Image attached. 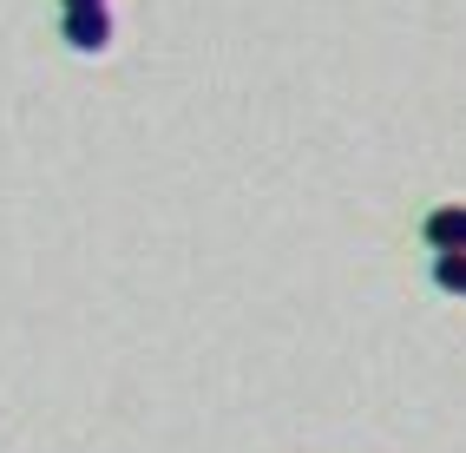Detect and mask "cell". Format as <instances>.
<instances>
[{"mask_svg": "<svg viewBox=\"0 0 466 453\" xmlns=\"http://www.w3.org/2000/svg\"><path fill=\"white\" fill-rule=\"evenodd\" d=\"M106 40H112L106 7H73V14H66V46H79V53H106Z\"/></svg>", "mask_w": 466, "mask_h": 453, "instance_id": "obj_1", "label": "cell"}, {"mask_svg": "<svg viewBox=\"0 0 466 453\" xmlns=\"http://www.w3.org/2000/svg\"><path fill=\"white\" fill-rule=\"evenodd\" d=\"M427 244L433 250H466V204H441V210H427Z\"/></svg>", "mask_w": 466, "mask_h": 453, "instance_id": "obj_2", "label": "cell"}, {"mask_svg": "<svg viewBox=\"0 0 466 453\" xmlns=\"http://www.w3.org/2000/svg\"><path fill=\"white\" fill-rule=\"evenodd\" d=\"M433 283L447 296H466V250H433Z\"/></svg>", "mask_w": 466, "mask_h": 453, "instance_id": "obj_3", "label": "cell"}, {"mask_svg": "<svg viewBox=\"0 0 466 453\" xmlns=\"http://www.w3.org/2000/svg\"><path fill=\"white\" fill-rule=\"evenodd\" d=\"M73 7H106V0H66V14H73Z\"/></svg>", "mask_w": 466, "mask_h": 453, "instance_id": "obj_4", "label": "cell"}]
</instances>
